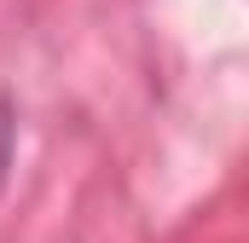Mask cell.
I'll return each mask as SVG.
<instances>
[{"instance_id":"obj_1","label":"cell","mask_w":249,"mask_h":243,"mask_svg":"<svg viewBox=\"0 0 249 243\" xmlns=\"http://www.w3.org/2000/svg\"><path fill=\"white\" fill-rule=\"evenodd\" d=\"M12 156H18V104L0 93V191L12 180Z\"/></svg>"}]
</instances>
